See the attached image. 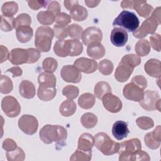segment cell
I'll list each match as a JSON object with an SVG mask.
<instances>
[{
    "instance_id": "obj_1",
    "label": "cell",
    "mask_w": 161,
    "mask_h": 161,
    "mask_svg": "<svg viewBox=\"0 0 161 161\" xmlns=\"http://www.w3.org/2000/svg\"><path fill=\"white\" fill-rule=\"evenodd\" d=\"M41 140L45 144L52 142L63 143L67 137L66 129L60 125H46L43 126L39 133Z\"/></svg>"
},
{
    "instance_id": "obj_2",
    "label": "cell",
    "mask_w": 161,
    "mask_h": 161,
    "mask_svg": "<svg viewBox=\"0 0 161 161\" xmlns=\"http://www.w3.org/2000/svg\"><path fill=\"white\" fill-rule=\"evenodd\" d=\"M83 50L82 43L79 40H58L54 45V53L58 57H66L67 56L79 55Z\"/></svg>"
},
{
    "instance_id": "obj_3",
    "label": "cell",
    "mask_w": 161,
    "mask_h": 161,
    "mask_svg": "<svg viewBox=\"0 0 161 161\" xmlns=\"http://www.w3.org/2000/svg\"><path fill=\"white\" fill-rule=\"evenodd\" d=\"M53 36L54 31L50 27L47 26L38 27L35 32V47L40 52H48L50 50Z\"/></svg>"
},
{
    "instance_id": "obj_4",
    "label": "cell",
    "mask_w": 161,
    "mask_h": 161,
    "mask_svg": "<svg viewBox=\"0 0 161 161\" xmlns=\"http://www.w3.org/2000/svg\"><path fill=\"white\" fill-rule=\"evenodd\" d=\"M94 145L105 155H111L119 151V143L114 142L108 134L104 132L97 133L94 136Z\"/></svg>"
},
{
    "instance_id": "obj_5",
    "label": "cell",
    "mask_w": 161,
    "mask_h": 161,
    "mask_svg": "<svg viewBox=\"0 0 161 161\" xmlns=\"http://www.w3.org/2000/svg\"><path fill=\"white\" fill-rule=\"evenodd\" d=\"M140 21L135 13L124 10L114 19L113 25L124 28L127 31L133 32L139 26Z\"/></svg>"
},
{
    "instance_id": "obj_6",
    "label": "cell",
    "mask_w": 161,
    "mask_h": 161,
    "mask_svg": "<svg viewBox=\"0 0 161 161\" xmlns=\"http://www.w3.org/2000/svg\"><path fill=\"white\" fill-rule=\"evenodd\" d=\"M1 108L4 113L9 118L16 117L21 112V106L17 99L11 96H5L1 101Z\"/></svg>"
},
{
    "instance_id": "obj_7",
    "label": "cell",
    "mask_w": 161,
    "mask_h": 161,
    "mask_svg": "<svg viewBox=\"0 0 161 161\" xmlns=\"http://www.w3.org/2000/svg\"><path fill=\"white\" fill-rule=\"evenodd\" d=\"M159 25L157 21L152 16L148 17L142 23L139 28L133 32V35L136 38H143L148 34H153Z\"/></svg>"
},
{
    "instance_id": "obj_8",
    "label": "cell",
    "mask_w": 161,
    "mask_h": 161,
    "mask_svg": "<svg viewBox=\"0 0 161 161\" xmlns=\"http://www.w3.org/2000/svg\"><path fill=\"white\" fill-rule=\"evenodd\" d=\"M19 129L25 134L31 135L35 133L38 127L37 119L30 114H23L18 120Z\"/></svg>"
},
{
    "instance_id": "obj_9",
    "label": "cell",
    "mask_w": 161,
    "mask_h": 161,
    "mask_svg": "<svg viewBox=\"0 0 161 161\" xmlns=\"http://www.w3.org/2000/svg\"><path fill=\"white\" fill-rule=\"evenodd\" d=\"M81 38L85 45L92 43H100L103 39V33L99 28L90 26L83 31Z\"/></svg>"
},
{
    "instance_id": "obj_10",
    "label": "cell",
    "mask_w": 161,
    "mask_h": 161,
    "mask_svg": "<svg viewBox=\"0 0 161 161\" xmlns=\"http://www.w3.org/2000/svg\"><path fill=\"white\" fill-rule=\"evenodd\" d=\"M124 97L130 101L139 102L144 95V91L135 83L131 82L125 86L123 89Z\"/></svg>"
},
{
    "instance_id": "obj_11",
    "label": "cell",
    "mask_w": 161,
    "mask_h": 161,
    "mask_svg": "<svg viewBox=\"0 0 161 161\" xmlns=\"http://www.w3.org/2000/svg\"><path fill=\"white\" fill-rule=\"evenodd\" d=\"M102 101L104 108L109 112L113 113L119 112L123 106L120 99L111 92L105 94L103 97Z\"/></svg>"
},
{
    "instance_id": "obj_12",
    "label": "cell",
    "mask_w": 161,
    "mask_h": 161,
    "mask_svg": "<svg viewBox=\"0 0 161 161\" xmlns=\"http://www.w3.org/2000/svg\"><path fill=\"white\" fill-rule=\"evenodd\" d=\"M60 75L63 80L67 82L79 83L82 78L80 72L74 65H64L60 71Z\"/></svg>"
},
{
    "instance_id": "obj_13",
    "label": "cell",
    "mask_w": 161,
    "mask_h": 161,
    "mask_svg": "<svg viewBox=\"0 0 161 161\" xmlns=\"http://www.w3.org/2000/svg\"><path fill=\"white\" fill-rule=\"evenodd\" d=\"M159 99V94L157 91L148 90L144 92L143 97L139 101V104L142 108L147 111H154L156 109L155 105Z\"/></svg>"
},
{
    "instance_id": "obj_14",
    "label": "cell",
    "mask_w": 161,
    "mask_h": 161,
    "mask_svg": "<svg viewBox=\"0 0 161 161\" xmlns=\"http://www.w3.org/2000/svg\"><path fill=\"white\" fill-rule=\"evenodd\" d=\"M74 65L80 72L85 74H92L97 69L98 65L96 60L86 57L77 58L74 63Z\"/></svg>"
},
{
    "instance_id": "obj_15",
    "label": "cell",
    "mask_w": 161,
    "mask_h": 161,
    "mask_svg": "<svg viewBox=\"0 0 161 161\" xmlns=\"http://www.w3.org/2000/svg\"><path fill=\"white\" fill-rule=\"evenodd\" d=\"M144 141L148 148L152 150L158 148L161 142L160 125H158L153 131L146 134L144 137Z\"/></svg>"
},
{
    "instance_id": "obj_16",
    "label": "cell",
    "mask_w": 161,
    "mask_h": 161,
    "mask_svg": "<svg viewBox=\"0 0 161 161\" xmlns=\"http://www.w3.org/2000/svg\"><path fill=\"white\" fill-rule=\"evenodd\" d=\"M9 60L13 65L27 64L28 60V53L27 49L16 48L11 50L9 53Z\"/></svg>"
},
{
    "instance_id": "obj_17",
    "label": "cell",
    "mask_w": 161,
    "mask_h": 161,
    "mask_svg": "<svg viewBox=\"0 0 161 161\" xmlns=\"http://www.w3.org/2000/svg\"><path fill=\"white\" fill-rule=\"evenodd\" d=\"M142 149V144L138 138H132L119 143V155L128 154L139 151Z\"/></svg>"
},
{
    "instance_id": "obj_18",
    "label": "cell",
    "mask_w": 161,
    "mask_h": 161,
    "mask_svg": "<svg viewBox=\"0 0 161 161\" xmlns=\"http://www.w3.org/2000/svg\"><path fill=\"white\" fill-rule=\"evenodd\" d=\"M128 33L122 28L116 27L111 33L110 40L113 45L116 47H123L128 41Z\"/></svg>"
},
{
    "instance_id": "obj_19",
    "label": "cell",
    "mask_w": 161,
    "mask_h": 161,
    "mask_svg": "<svg viewBox=\"0 0 161 161\" xmlns=\"http://www.w3.org/2000/svg\"><path fill=\"white\" fill-rule=\"evenodd\" d=\"M145 72L150 76L159 78L161 75V63L156 58L149 59L144 65Z\"/></svg>"
},
{
    "instance_id": "obj_20",
    "label": "cell",
    "mask_w": 161,
    "mask_h": 161,
    "mask_svg": "<svg viewBox=\"0 0 161 161\" xmlns=\"http://www.w3.org/2000/svg\"><path fill=\"white\" fill-rule=\"evenodd\" d=\"M129 133L130 130L126 122L119 120L113 124L112 127V134L116 140H123L124 138L127 137Z\"/></svg>"
},
{
    "instance_id": "obj_21",
    "label": "cell",
    "mask_w": 161,
    "mask_h": 161,
    "mask_svg": "<svg viewBox=\"0 0 161 161\" xmlns=\"http://www.w3.org/2000/svg\"><path fill=\"white\" fill-rule=\"evenodd\" d=\"M94 145V138L88 133H82L78 140L77 149L86 152H92V148Z\"/></svg>"
},
{
    "instance_id": "obj_22",
    "label": "cell",
    "mask_w": 161,
    "mask_h": 161,
    "mask_svg": "<svg viewBox=\"0 0 161 161\" xmlns=\"http://www.w3.org/2000/svg\"><path fill=\"white\" fill-rule=\"evenodd\" d=\"M56 94V87L39 85L37 91V96L40 100L44 101H49L55 97Z\"/></svg>"
},
{
    "instance_id": "obj_23",
    "label": "cell",
    "mask_w": 161,
    "mask_h": 161,
    "mask_svg": "<svg viewBox=\"0 0 161 161\" xmlns=\"http://www.w3.org/2000/svg\"><path fill=\"white\" fill-rule=\"evenodd\" d=\"M133 70L134 69H132L119 62L115 70L114 77L117 81L119 82H124L130 78Z\"/></svg>"
},
{
    "instance_id": "obj_24",
    "label": "cell",
    "mask_w": 161,
    "mask_h": 161,
    "mask_svg": "<svg viewBox=\"0 0 161 161\" xmlns=\"http://www.w3.org/2000/svg\"><path fill=\"white\" fill-rule=\"evenodd\" d=\"M133 9L136 10L138 15L143 18H148L153 11V6L143 0L133 1Z\"/></svg>"
},
{
    "instance_id": "obj_25",
    "label": "cell",
    "mask_w": 161,
    "mask_h": 161,
    "mask_svg": "<svg viewBox=\"0 0 161 161\" xmlns=\"http://www.w3.org/2000/svg\"><path fill=\"white\" fill-rule=\"evenodd\" d=\"M20 95L26 99H32L35 96L36 89L33 82L28 80H23L19 86Z\"/></svg>"
},
{
    "instance_id": "obj_26",
    "label": "cell",
    "mask_w": 161,
    "mask_h": 161,
    "mask_svg": "<svg viewBox=\"0 0 161 161\" xmlns=\"http://www.w3.org/2000/svg\"><path fill=\"white\" fill-rule=\"evenodd\" d=\"M33 31L30 26H21L16 29V35L18 40L23 43L29 42L32 38Z\"/></svg>"
},
{
    "instance_id": "obj_27",
    "label": "cell",
    "mask_w": 161,
    "mask_h": 161,
    "mask_svg": "<svg viewBox=\"0 0 161 161\" xmlns=\"http://www.w3.org/2000/svg\"><path fill=\"white\" fill-rule=\"evenodd\" d=\"M87 54L94 59H99L104 57L105 48L100 43H92L87 45Z\"/></svg>"
},
{
    "instance_id": "obj_28",
    "label": "cell",
    "mask_w": 161,
    "mask_h": 161,
    "mask_svg": "<svg viewBox=\"0 0 161 161\" xmlns=\"http://www.w3.org/2000/svg\"><path fill=\"white\" fill-rule=\"evenodd\" d=\"M150 156L149 155L140 150L137 152H135L133 153H128V154H120L119 156V161H127V160H150Z\"/></svg>"
},
{
    "instance_id": "obj_29",
    "label": "cell",
    "mask_w": 161,
    "mask_h": 161,
    "mask_svg": "<svg viewBox=\"0 0 161 161\" xmlns=\"http://www.w3.org/2000/svg\"><path fill=\"white\" fill-rule=\"evenodd\" d=\"M76 109V104L71 99H67L60 104L59 107V111L63 116L69 117L75 113Z\"/></svg>"
},
{
    "instance_id": "obj_30",
    "label": "cell",
    "mask_w": 161,
    "mask_h": 161,
    "mask_svg": "<svg viewBox=\"0 0 161 161\" xmlns=\"http://www.w3.org/2000/svg\"><path fill=\"white\" fill-rule=\"evenodd\" d=\"M96 102L95 96L89 92H86L81 94L78 99L79 106L85 109H91L93 107Z\"/></svg>"
},
{
    "instance_id": "obj_31",
    "label": "cell",
    "mask_w": 161,
    "mask_h": 161,
    "mask_svg": "<svg viewBox=\"0 0 161 161\" xmlns=\"http://www.w3.org/2000/svg\"><path fill=\"white\" fill-rule=\"evenodd\" d=\"M87 15L88 12L87 9L79 4L75 6L70 11V16L77 21H84L87 18Z\"/></svg>"
},
{
    "instance_id": "obj_32",
    "label": "cell",
    "mask_w": 161,
    "mask_h": 161,
    "mask_svg": "<svg viewBox=\"0 0 161 161\" xmlns=\"http://www.w3.org/2000/svg\"><path fill=\"white\" fill-rule=\"evenodd\" d=\"M135 50L138 56L145 57L150 53V44L147 40L140 39L136 43Z\"/></svg>"
},
{
    "instance_id": "obj_33",
    "label": "cell",
    "mask_w": 161,
    "mask_h": 161,
    "mask_svg": "<svg viewBox=\"0 0 161 161\" xmlns=\"http://www.w3.org/2000/svg\"><path fill=\"white\" fill-rule=\"evenodd\" d=\"M94 92L95 96L99 99H102L103 97L105 94L111 92V88L108 82L104 81H100L96 83L95 85Z\"/></svg>"
},
{
    "instance_id": "obj_34",
    "label": "cell",
    "mask_w": 161,
    "mask_h": 161,
    "mask_svg": "<svg viewBox=\"0 0 161 161\" xmlns=\"http://www.w3.org/2000/svg\"><path fill=\"white\" fill-rule=\"evenodd\" d=\"M38 82L39 85L56 87V77L52 73L43 72L40 73L38 77Z\"/></svg>"
},
{
    "instance_id": "obj_35",
    "label": "cell",
    "mask_w": 161,
    "mask_h": 161,
    "mask_svg": "<svg viewBox=\"0 0 161 161\" xmlns=\"http://www.w3.org/2000/svg\"><path fill=\"white\" fill-rule=\"evenodd\" d=\"M18 11V5L14 1L4 3L1 7L2 15L6 17L13 18Z\"/></svg>"
},
{
    "instance_id": "obj_36",
    "label": "cell",
    "mask_w": 161,
    "mask_h": 161,
    "mask_svg": "<svg viewBox=\"0 0 161 161\" xmlns=\"http://www.w3.org/2000/svg\"><path fill=\"white\" fill-rule=\"evenodd\" d=\"M80 122L84 128H92L97 123V117L92 113H86L81 116Z\"/></svg>"
},
{
    "instance_id": "obj_37",
    "label": "cell",
    "mask_w": 161,
    "mask_h": 161,
    "mask_svg": "<svg viewBox=\"0 0 161 161\" xmlns=\"http://www.w3.org/2000/svg\"><path fill=\"white\" fill-rule=\"evenodd\" d=\"M36 18L40 24L43 25H50L54 22L55 16L52 12L47 10L39 12Z\"/></svg>"
},
{
    "instance_id": "obj_38",
    "label": "cell",
    "mask_w": 161,
    "mask_h": 161,
    "mask_svg": "<svg viewBox=\"0 0 161 161\" xmlns=\"http://www.w3.org/2000/svg\"><path fill=\"white\" fill-rule=\"evenodd\" d=\"M120 62L129 66L132 69L140 65L141 63V58L139 56L135 54H128L123 56Z\"/></svg>"
},
{
    "instance_id": "obj_39",
    "label": "cell",
    "mask_w": 161,
    "mask_h": 161,
    "mask_svg": "<svg viewBox=\"0 0 161 161\" xmlns=\"http://www.w3.org/2000/svg\"><path fill=\"white\" fill-rule=\"evenodd\" d=\"M6 155L8 161H23L25 158V153L19 147H17L13 151L7 152Z\"/></svg>"
},
{
    "instance_id": "obj_40",
    "label": "cell",
    "mask_w": 161,
    "mask_h": 161,
    "mask_svg": "<svg viewBox=\"0 0 161 161\" xmlns=\"http://www.w3.org/2000/svg\"><path fill=\"white\" fill-rule=\"evenodd\" d=\"M31 23V18L30 16L26 13H21L14 18L13 26L14 28L16 29L21 26H30Z\"/></svg>"
},
{
    "instance_id": "obj_41",
    "label": "cell",
    "mask_w": 161,
    "mask_h": 161,
    "mask_svg": "<svg viewBox=\"0 0 161 161\" xmlns=\"http://www.w3.org/2000/svg\"><path fill=\"white\" fill-rule=\"evenodd\" d=\"M13 89V84L11 80L6 75H1L0 79V92L2 94H8Z\"/></svg>"
},
{
    "instance_id": "obj_42",
    "label": "cell",
    "mask_w": 161,
    "mask_h": 161,
    "mask_svg": "<svg viewBox=\"0 0 161 161\" xmlns=\"http://www.w3.org/2000/svg\"><path fill=\"white\" fill-rule=\"evenodd\" d=\"M99 71L104 75H110L114 69L113 62L108 59H104L101 60L98 64Z\"/></svg>"
},
{
    "instance_id": "obj_43",
    "label": "cell",
    "mask_w": 161,
    "mask_h": 161,
    "mask_svg": "<svg viewBox=\"0 0 161 161\" xmlns=\"http://www.w3.org/2000/svg\"><path fill=\"white\" fill-rule=\"evenodd\" d=\"M58 67L57 61L52 57H47L45 58L42 63V67L45 72L53 73Z\"/></svg>"
},
{
    "instance_id": "obj_44",
    "label": "cell",
    "mask_w": 161,
    "mask_h": 161,
    "mask_svg": "<svg viewBox=\"0 0 161 161\" xmlns=\"http://www.w3.org/2000/svg\"><path fill=\"white\" fill-rule=\"evenodd\" d=\"M92 157V152H86L79 149H77L75 152L70 157V160L79 161H89Z\"/></svg>"
},
{
    "instance_id": "obj_45",
    "label": "cell",
    "mask_w": 161,
    "mask_h": 161,
    "mask_svg": "<svg viewBox=\"0 0 161 161\" xmlns=\"http://www.w3.org/2000/svg\"><path fill=\"white\" fill-rule=\"evenodd\" d=\"M136 123L137 126L142 130H148L154 126L153 119L148 116H141L136 119Z\"/></svg>"
},
{
    "instance_id": "obj_46",
    "label": "cell",
    "mask_w": 161,
    "mask_h": 161,
    "mask_svg": "<svg viewBox=\"0 0 161 161\" xmlns=\"http://www.w3.org/2000/svg\"><path fill=\"white\" fill-rule=\"evenodd\" d=\"M67 31L70 38L79 40L81 38L83 33L82 28L77 24H72L67 27Z\"/></svg>"
},
{
    "instance_id": "obj_47",
    "label": "cell",
    "mask_w": 161,
    "mask_h": 161,
    "mask_svg": "<svg viewBox=\"0 0 161 161\" xmlns=\"http://www.w3.org/2000/svg\"><path fill=\"white\" fill-rule=\"evenodd\" d=\"M79 93V89L77 87L73 85H67L64 87L62 89V94L68 99H75Z\"/></svg>"
},
{
    "instance_id": "obj_48",
    "label": "cell",
    "mask_w": 161,
    "mask_h": 161,
    "mask_svg": "<svg viewBox=\"0 0 161 161\" xmlns=\"http://www.w3.org/2000/svg\"><path fill=\"white\" fill-rule=\"evenodd\" d=\"M13 18L6 17L3 15L1 16V30L3 31H11L14 28Z\"/></svg>"
},
{
    "instance_id": "obj_49",
    "label": "cell",
    "mask_w": 161,
    "mask_h": 161,
    "mask_svg": "<svg viewBox=\"0 0 161 161\" xmlns=\"http://www.w3.org/2000/svg\"><path fill=\"white\" fill-rule=\"evenodd\" d=\"M54 36L58 40H64L67 37L68 31L67 27L66 26H62L59 25H55L53 26Z\"/></svg>"
},
{
    "instance_id": "obj_50",
    "label": "cell",
    "mask_w": 161,
    "mask_h": 161,
    "mask_svg": "<svg viewBox=\"0 0 161 161\" xmlns=\"http://www.w3.org/2000/svg\"><path fill=\"white\" fill-rule=\"evenodd\" d=\"M55 21L57 25L66 26L71 22V17L65 13H60L55 16Z\"/></svg>"
},
{
    "instance_id": "obj_51",
    "label": "cell",
    "mask_w": 161,
    "mask_h": 161,
    "mask_svg": "<svg viewBox=\"0 0 161 161\" xmlns=\"http://www.w3.org/2000/svg\"><path fill=\"white\" fill-rule=\"evenodd\" d=\"M27 50L28 53V60L27 64H33L37 62L41 56L40 51L34 48H29Z\"/></svg>"
},
{
    "instance_id": "obj_52",
    "label": "cell",
    "mask_w": 161,
    "mask_h": 161,
    "mask_svg": "<svg viewBox=\"0 0 161 161\" xmlns=\"http://www.w3.org/2000/svg\"><path fill=\"white\" fill-rule=\"evenodd\" d=\"M29 7L33 10H38L42 8H45L48 6L50 1L42 0H31L27 1Z\"/></svg>"
},
{
    "instance_id": "obj_53",
    "label": "cell",
    "mask_w": 161,
    "mask_h": 161,
    "mask_svg": "<svg viewBox=\"0 0 161 161\" xmlns=\"http://www.w3.org/2000/svg\"><path fill=\"white\" fill-rule=\"evenodd\" d=\"M160 35L158 33H153L150 36V42L152 47L156 51H160Z\"/></svg>"
},
{
    "instance_id": "obj_54",
    "label": "cell",
    "mask_w": 161,
    "mask_h": 161,
    "mask_svg": "<svg viewBox=\"0 0 161 161\" xmlns=\"http://www.w3.org/2000/svg\"><path fill=\"white\" fill-rule=\"evenodd\" d=\"M2 147L6 151L11 152L15 150L18 147L15 141H14L13 139L6 138L3 141Z\"/></svg>"
},
{
    "instance_id": "obj_55",
    "label": "cell",
    "mask_w": 161,
    "mask_h": 161,
    "mask_svg": "<svg viewBox=\"0 0 161 161\" xmlns=\"http://www.w3.org/2000/svg\"><path fill=\"white\" fill-rule=\"evenodd\" d=\"M131 82L136 84L138 86L141 87L142 89H145L147 86V79L143 75H138L133 77L131 79Z\"/></svg>"
},
{
    "instance_id": "obj_56",
    "label": "cell",
    "mask_w": 161,
    "mask_h": 161,
    "mask_svg": "<svg viewBox=\"0 0 161 161\" xmlns=\"http://www.w3.org/2000/svg\"><path fill=\"white\" fill-rule=\"evenodd\" d=\"M61 7L58 1H50L47 6V10L52 12L54 15H57L60 13Z\"/></svg>"
},
{
    "instance_id": "obj_57",
    "label": "cell",
    "mask_w": 161,
    "mask_h": 161,
    "mask_svg": "<svg viewBox=\"0 0 161 161\" xmlns=\"http://www.w3.org/2000/svg\"><path fill=\"white\" fill-rule=\"evenodd\" d=\"M6 72H11L13 74V77L14 78L15 77L21 76L23 74V70L19 66H14L6 70Z\"/></svg>"
},
{
    "instance_id": "obj_58",
    "label": "cell",
    "mask_w": 161,
    "mask_h": 161,
    "mask_svg": "<svg viewBox=\"0 0 161 161\" xmlns=\"http://www.w3.org/2000/svg\"><path fill=\"white\" fill-rule=\"evenodd\" d=\"M9 57V53L8 48L3 46L1 45V63L4 62V61L7 60Z\"/></svg>"
},
{
    "instance_id": "obj_59",
    "label": "cell",
    "mask_w": 161,
    "mask_h": 161,
    "mask_svg": "<svg viewBox=\"0 0 161 161\" xmlns=\"http://www.w3.org/2000/svg\"><path fill=\"white\" fill-rule=\"evenodd\" d=\"M153 18H155L158 24L160 25L161 23V18H160V7H157L155 8V10L152 11V14L151 15Z\"/></svg>"
},
{
    "instance_id": "obj_60",
    "label": "cell",
    "mask_w": 161,
    "mask_h": 161,
    "mask_svg": "<svg viewBox=\"0 0 161 161\" xmlns=\"http://www.w3.org/2000/svg\"><path fill=\"white\" fill-rule=\"evenodd\" d=\"M64 6L69 11H70L72 8H74L75 6L79 4L77 1H64Z\"/></svg>"
},
{
    "instance_id": "obj_61",
    "label": "cell",
    "mask_w": 161,
    "mask_h": 161,
    "mask_svg": "<svg viewBox=\"0 0 161 161\" xmlns=\"http://www.w3.org/2000/svg\"><path fill=\"white\" fill-rule=\"evenodd\" d=\"M121 7L123 9H133V1H123L121 3Z\"/></svg>"
},
{
    "instance_id": "obj_62",
    "label": "cell",
    "mask_w": 161,
    "mask_h": 161,
    "mask_svg": "<svg viewBox=\"0 0 161 161\" xmlns=\"http://www.w3.org/2000/svg\"><path fill=\"white\" fill-rule=\"evenodd\" d=\"M100 3V1H96V0H86L85 4L89 8H94L97 6Z\"/></svg>"
}]
</instances>
